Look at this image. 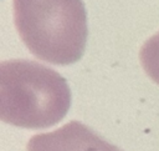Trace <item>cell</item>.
I'll return each mask as SVG.
<instances>
[{
	"label": "cell",
	"instance_id": "1",
	"mask_svg": "<svg viewBox=\"0 0 159 151\" xmlns=\"http://www.w3.org/2000/svg\"><path fill=\"white\" fill-rule=\"evenodd\" d=\"M70 106V86L57 71L22 59L0 64V117L4 122L46 129L60 122Z\"/></svg>",
	"mask_w": 159,
	"mask_h": 151
},
{
	"label": "cell",
	"instance_id": "2",
	"mask_svg": "<svg viewBox=\"0 0 159 151\" xmlns=\"http://www.w3.org/2000/svg\"><path fill=\"white\" fill-rule=\"evenodd\" d=\"M12 5L16 30L34 56L55 65L82 57L87 41L82 0H12Z\"/></svg>",
	"mask_w": 159,
	"mask_h": 151
},
{
	"label": "cell",
	"instance_id": "3",
	"mask_svg": "<svg viewBox=\"0 0 159 151\" xmlns=\"http://www.w3.org/2000/svg\"><path fill=\"white\" fill-rule=\"evenodd\" d=\"M27 151H122L106 141L92 129L78 121L46 134H39L27 142Z\"/></svg>",
	"mask_w": 159,
	"mask_h": 151
},
{
	"label": "cell",
	"instance_id": "4",
	"mask_svg": "<svg viewBox=\"0 0 159 151\" xmlns=\"http://www.w3.org/2000/svg\"><path fill=\"white\" fill-rule=\"evenodd\" d=\"M139 57L147 75L159 85V32L144 42Z\"/></svg>",
	"mask_w": 159,
	"mask_h": 151
}]
</instances>
